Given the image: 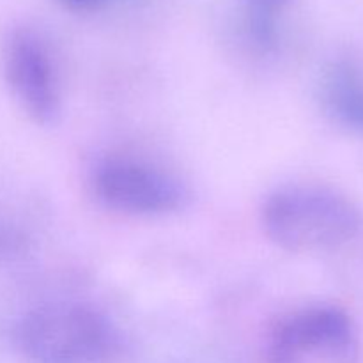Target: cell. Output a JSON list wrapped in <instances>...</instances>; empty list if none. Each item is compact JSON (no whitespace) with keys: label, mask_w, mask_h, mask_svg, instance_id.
I'll use <instances>...</instances> for the list:
<instances>
[{"label":"cell","mask_w":363,"mask_h":363,"mask_svg":"<svg viewBox=\"0 0 363 363\" xmlns=\"http://www.w3.org/2000/svg\"><path fill=\"white\" fill-rule=\"evenodd\" d=\"M13 340L28 363H113L123 350L116 323L85 301H50L25 312Z\"/></svg>","instance_id":"obj_1"},{"label":"cell","mask_w":363,"mask_h":363,"mask_svg":"<svg viewBox=\"0 0 363 363\" xmlns=\"http://www.w3.org/2000/svg\"><path fill=\"white\" fill-rule=\"evenodd\" d=\"M266 236L287 252H325L350 243L360 234L358 206L333 188L289 184L268 195L261 209Z\"/></svg>","instance_id":"obj_2"},{"label":"cell","mask_w":363,"mask_h":363,"mask_svg":"<svg viewBox=\"0 0 363 363\" xmlns=\"http://www.w3.org/2000/svg\"><path fill=\"white\" fill-rule=\"evenodd\" d=\"M91 188L105 208L128 216L156 218L181 211L188 202L179 177L131 155L101 156L91 169Z\"/></svg>","instance_id":"obj_3"},{"label":"cell","mask_w":363,"mask_h":363,"mask_svg":"<svg viewBox=\"0 0 363 363\" xmlns=\"http://www.w3.org/2000/svg\"><path fill=\"white\" fill-rule=\"evenodd\" d=\"M360 337L344 308L314 303L284 318L268 342L269 363H357Z\"/></svg>","instance_id":"obj_4"},{"label":"cell","mask_w":363,"mask_h":363,"mask_svg":"<svg viewBox=\"0 0 363 363\" xmlns=\"http://www.w3.org/2000/svg\"><path fill=\"white\" fill-rule=\"evenodd\" d=\"M4 78L25 113L39 124H52L62 110L59 71L48 43L28 27L9 32L2 48Z\"/></svg>","instance_id":"obj_5"},{"label":"cell","mask_w":363,"mask_h":363,"mask_svg":"<svg viewBox=\"0 0 363 363\" xmlns=\"http://www.w3.org/2000/svg\"><path fill=\"white\" fill-rule=\"evenodd\" d=\"M323 108L330 119L351 133L363 135V69L353 60H335L319 85Z\"/></svg>","instance_id":"obj_6"},{"label":"cell","mask_w":363,"mask_h":363,"mask_svg":"<svg viewBox=\"0 0 363 363\" xmlns=\"http://www.w3.org/2000/svg\"><path fill=\"white\" fill-rule=\"evenodd\" d=\"M243 9L245 28L252 41L261 48H272L279 35V18L289 0H238Z\"/></svg>","instance_id":"obj_7"},{"label":"cell","mask_w":363,"mask_h":363,"mask_svg":"<svg viewBox=\"0 0 363 363\" xmlns=\"http://www.w3.org/2000/svg\"><path fill=\"white\" fill-rule=\"evenodd\" d=\"M67 4H71V6H96V4L103 2V0H66Z\"/></svg>","instance_id":"obj_8"}]
</instances>
